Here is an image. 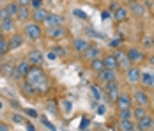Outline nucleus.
<instances>
[{
	"instance_id": "1",
	"label": "nucleus",
	"mask_w": 154,
	"mask_h": 131,
	"mask_svg": "<svg viewBox=\"0 0 154 131\" xmlns=\"http://www.w3.org/2000/svg\"><path fill=\"white\" fill-rule=\"evenodd\" d=\"M25 80L30 85H34V89L37 90V94H45L48 89H50V80H48L46 73L43 71L41 66H32L30 71L25 76Z\"/></svg>"
},
{
	"instance_id": "2",
	"label": "nucleus",
	"mask_w": 154,
	"mask_h": 131,
	"mask_svg": "<svg viewBox=\"0 0 154 131\" xmlns=\"http://www.w3.org/2000/svg\"><path fill=\"white\" fill-rule=\"evenodd\" d=\"M103 90L106 92V101L110 103H115L117 101V98H119V83H117V80H113V82H108L103 85Z\"/></svg>"
},
{
	"instance_id": "3",
	"label": "nucleus",
	"mask_w": 154,
	"mask_h": 131,
	"mask_svg": "<svg viewBox=\"0 0 154 131\" xmlns=\"http://www.w3.org/2000/svg\"><path fill=\"white\" fill-rule=\"evenodd\" d=\"M25 36H27L29 39H32V41L41 39V36H43L41 25L35 23V21H32V23H25Z\"/></svg>"
},
{
	"instance_id": "4",
	"label": "nucleus",
	"mask_w": 154,
	"mask_h": 131,
	"mask_svg": "<svg viewBox=\"0 0 154 131\" xmlns=\"http://www.w3.org/2000/svg\"><path fill=\"white\" fill-rule=\"evenodd\" d=\"M131 98L137 103V106H147L149 104V94L145 92V89H137Z\"/></svg>"
},
{
	"instance_id": "5",
	"label": "nucleus",
	"mask_w": 154,
	"mask_h": 131,
	"mask_svg": "<svg viewBox=\"0 0 154 131\" xmlns=\"http://www.w3.org/2000/svg\"><path fill=\"white\" fill-rule=\"evenodd\" d=\"M32 64L29 60H20L18 64H16V73H14V80H20V78H25L27 73L30 71Z\"/></svg>"
},
{
	"instance_id": "6",
	"label": "nucleus",
	"mask_w": 154,
	"mask_h": 131,
	"mask_svg": "<svg viewBox=\"0 0 154 131\" xmlns=\"http://www.w3.org/2000/svg\"><path fill=\"white\" fill-rule=\"evenodd\" d=\"M128 58L131 60V64H140V62H143L145 60V53L140 50V48H129L128 50Z\"/></svg>"
},
{
	"instance_id": "7",
	"label": "nucleus",
	"mask_w": 154,
	"mask_h": 131,
	"mask_svg": "<svg viewBox=\"0 0 154 131\" xmlns=\"http://www.w3.org/2000/svg\"><path fill=\"white\" fill-rule=\"evenodd\" d=\"M140 74H142V71L133 64V66L126 71V80H128L131 85H137V83H140Z\"/></svg>"
},
{
	"instance_id": "8",
	"label": "nucleus",
	"mask_w": 154,
	"mask_h": 131,
	"mask_svg": "<svg viewBox=\"0 0 154 131\" xmlns=\"http://www.w3.org/2000/svg\"><path fill=\"white\" fill-rule=\"evenodd\" d=\"M113 55L117 57V62H119V69H124V71H128V69L131 67V60L128 58V53H124L122 50H117Z\"/></svg>"
},
{
	"instance_id": "9",
	"label": "nucleus",
	"mask_w": 154,
	"mask_h": 131,
	"mask_svg": "<svg viewBox=\"0 0 154 131\" xmlns=\"http://www.w3.org/2000/svg\"><path fill=\"white\" fill-rule=\"evenodd\" d=\"M140 85L143 89H154V73L143 71L140 74Z\"/></svg>"
},
{
	"instance_id": "10",
	"label": "nucleus",
	"mask_w": 154,
	"mask_h": 131,
	"mask_svg": "<svg viewBox=\"0 0 154 131\" xmlns=\"http://www.w3.org/2000/svg\"><path fill=\"white\" fill-rule=\"evenodd\" d=\"M137 129H140V131L154 129V119H152V117H149V115L138 119V122H137Z\"/></svg>"
},
{
	"instance_id": "11",
	"label": "nucleus",
	"mask_w": 154,
	"mask_h": 131,
	"mask_svg": "<svg viewBox=\"0 0 154 131\" xmlns=\"http://www.w3.org/2000/svg\"><path fill=\"white\" fill-rule=\"evenodd\" d=\"M67 34V30L64 29V25H59V27H50L46 32V36L50 39H62L64 36Z\"/></svg>"
},
{
	"instance_id": "12",
	"label": "nucleus",
	"mask_w": 154,
	"mask_h": 131,
	"mask_svg": "<svg viewBox=\"0 0 154 131\" xmlns=\"http://www.w3.org/2000/svg\"><path fill=\"white\" fill-rule=\"evenodd\" d=\"M131 103H133V98L129 94H119L115 104H117L119 110H126V108H131Z\"/></svg>"
},
{
	"instance_id": "13",
	"label": "nucleus",
	"mask_w": 154,
	"mask_h": 131,
	"mask_svg": "<svg viewBox=\"0 0 154 131\" xmlns=\"http://www.w3.org/2000/svg\"><path fill=\"white\" fill-rule=\"evenodd\" d=\"M97 80H99V82H103V83L113 82V80H117V71H112V69H103L101 73H97Z\"/></svg>"
},
{
	"instance_id": "14",
	"label": "nucleus",
	"mask_w": 154,
	"mask_h": 131,
	"mask_svg": "<svg viewBox=\"0 0 154 131\" xmlns=\"http://www.w3.org/2000/svg\"><path fill=\"white\" fill-rule=\"evenodd\" d=\"M82 55H83V58H85V60H89V62H91V60H94V58H97L99 55H101V50H99L96 44H91V46H89V48H87Z\"/></svg>"
},
{
	"instance_id": "15",
	"label": "nucleus",
	"mask_w": 154,
	"mask_h": 131,
	"mask_svg": "<svg viewBox=\"0 0 154 131\" xmlns=\"http://www.w3.org/2000/svg\"><path fill=\"white\" fill-rule=\"evenodd\" d=\"M89 46H91V43H89L87 39H83V37H75V39H73V48H75V51H78L80 55H82Z\"/></svg>"
},
{
	"instance_id": "16",
	"label": "nucleus",
	"mask_w": 154,
	"mask_h": 131,
	"mask_svg": "<svg viewBox=\"0 0 154 131\" xmlns=\"http://www.w3.org/2000/svg\"><path fill=\"white\" fill-rule=\"evenodd\" d=\"M14 73H16V66L9 64V62H2L0 64V74L5 76V78H14Z\"/></svg>"
},
{
	"instance_id": "17",
	"label": "nucleus",
	"mask_w": 154,
	"mask_h": 131,
	"mask_svg": "<svg viewBox=\"0 0 154 131\" xmlns=\"http://www.w3.org/2000/svg\"><path fill=\"white\" fill-rule=\"evenodd\" d=\"M27 60L30 62L32 66H43L45 57H43V53H41L39 50H32L30 53H29V57H27Z\"/></svg>"
},
{
	"instance_id": "18",
	"label": "nucleus",
	"mask_w": 154,
	"mask_h": 131,
	"mask_svg": "<svg viewBox=\"0 0 154 131\" xmlns=\"http://www.w3.org/2000/svg\"><path fill=\"white\" fill-rule=\"evenodd\" d=\"M112 16H113V21H115V23H122V21L128 20V16H129V9L121 5V7H119V9H117Z\"/></svg>"
},
{
	"instance_id": "19",
	"label": "nucleus",
	"mask_w": 154,
	"mask_h": 131,
	"mask_svg": "<svg viewBox=\"0 0 154 131\" xmlns=\"http://www.w3.org/2000/svg\"><path fill=\"white\" fill-rule=\"evenodd\" d=\"M129 11H131L135 16L140 18V16L145 13V5H143L142 2H138V0H129Z\"/></svg>"
},
{
	"instance_id": "20",
	"label": "nucleus",
	"mask_w": 154,
	"mask_h": 131,
	"mask_svg": "<svg viewBox=\"0 0 154 131\" xmlns=\"http://www.w3.org/2000/svg\"><path fill=\"white\" fill-rule=\"evenodd\" d=\"M103 62H105V67H106V69H112V71H117V69H119V62H117V57H115L113 53L105 55V57H103Z\"/></svg>"
},
{
	"instance_id": "21",
	"label": "nucleus",
	"mask_w": 154,
	"mask_h": 131,
	"mask_svg": "<svg viewBox=\"0 0 154 131\" xmlns=\"http://www.w3.org/2000/svg\"><path fill=\"white\" fill-rule=\"evenodd\" d=\"M25 43V39H23V34H18V32H13V36H11V39H9V44H11V50H18V48H21Z\"/></svg>"
},
{
	"instance_id": "22",
	"label": "nucleus",
	"mask_w": 154,
	"mask_h": 131,
	"mask_svg": "<svg viewBox=\"0 0 154 131\" xmlns=\"http://www.w3.org/2000/svg\"><path fill=\"white\" fill-rule=\"evenodd\" d=\"M48 14H50V13H48L46 9H43V7H41V9H34V13H32V20H34L35 23H39V25H41V23H45V21H46Z\"/></svg>"
},
{
	"instance_id": "23",
	"label": "nucleus",
	"mask_w": 154,
	"mask_h": 131,
	"mask_svg": "<svg viewBox=\"0 0 154 131\" xmlns=\"http://www.w3.org/2000/svg\"><path fill=\"white\" fill-rule=\"evenodd\" d=\"M16 18H18L20 21L27 23V20H29V18H32L30 7H29V5H20V11H18V14H16Z\"/></svg>"
},
{
	"instance_id": "24",
	"label": "nucleus",
	"mask_w": 154,
	"mask_h": 131,
	"mask_svg": "<svg viewBox=\"0 0 154 131\" xmlns=\"http://www.w3.org/2000/svg\"><path fill=\"white\" fill-rule=\"evenodd\" d=\"M45 23L48 25V29H50V27H59V25H62V16H59V14H51V13H50Z\"/></svg>"
},
{
	"instance_id": "25",
	"label": "nucleus",
	"mask_w": 154,
	"mask_h": 131,
	"mask_svg": "<svg viewBox=\"0 0 154 131\" xmlns=\"http://www.w3.org/2000/svg\"><path fill=\"white\" fill-rule=\"evenodd\" d=\"M121 131H135L137 129V124L131 120V119H128V120H119V126H117Z\"/></svg>"
},
{
	"instance_id": "26",
	"label": "nucleus",
	"mask_w": 154,
	"mask_h": 131,
	"mask_svg": "<svg viewBox=\"0 0 154 131\" xmlns=\"http://www.w3.org/2000/svg\"><path fill=\"white\" fill-rule=\"evenodd\" d=\"M91 69H92L94 73L97 74V73H101L103 69H106L105 67V62H103V58H94V60H91Z\"/></svg>"
},
{
	"instance_id": "27",
	"label": "nucleus",
	"mask_w": 154,
	"mask_h": 131,
	"mask_svg": "<svg viewBox=\"0 0 154 131\" xmlns=\"http://www.w3.org/2000/svg\"><path fill=\"white\" fill-rule=\"evenodd\" d=\"M2 23V32H14L16 29V23L13 18H9V20H4V21H0Z\"/></svg>"
},
{
	"instance_id": "28",
	"label": "nucleus",
	"mask_w": 154,
	"mask_h": 131,
	"mask_svg": "<svg viewBox=\"0 0 154 131\" xmlns=\"http://www.w3.org/2000/svg\"><path fill=\"white\" fill-rule=\"evenodd\" d=\"M21 90H23V94H27V96H34V94H37V90L34 89V85H30L27 80L21 83Z\"/></svg>"
},
{
	"instance_id": "29",
	"label": "nucleus",
	"mask_w": 154,
	"mask_h": 131,
	"mask_svg": "<svg viewBox=\"0 0 154 131\" xmlns=\"http://www.w3.org/2000/svg\"><path fill=\"white\" fill-rule=\"evenodd\" d=\"M147 115V110H145V106H135L133 108V117L138 120V119H142V117Z\"/></svg>"
},
{
	"instance_id": "30",
	"label": "nucleus",
	"mask_w": 154,
	"mask_h": 131,
	"mask_svg": "<svg viewBox=\"0 0 154 131\" xmlns=\"http://www.w3.org/2000/svg\"><path fill=\"white\" fill-rule=\"evenodd\" d=\"M5 9L9 11V14L11 16H16L18 14V11H20V4H18V2H9V4L5 5Z\"/></svg>"
},
{
	"instance_id": "31",
	"label": "nucleus",
	"mask_w": 154,
	"mask_h": 131,
	"mask_svg": "<svg viewBox=\"0 0 154 131\" xmlns=\"http://www.w3.org/2000/svg\"><path fill=\"white\" fill-rule=\"evenodd\" d=\"M128 119H133V110L131 108L119 110V120H128Z\"/></svg>"
},
{
	"instance_id": "32",
	"label": "nucleus",
	"mask_w": 154,
	"mask_h": 131,
	"mask_svg": "<svg viewBox=\"0 0 154 131\" xmlns=\"http://www.w3.org/2000/svg\"><path fill=\"white\" fill-rule=\"evenodd\" d=\"M9 50H11V44H9V39L2 37V39H0V53H2V55H5V53H7Z\"/></svg>"
},
{
	"instance_id": "33",
	"label": "nucleus",
	"mask_w": 154,
	"mask_h": 131,
	"mask_svg": "<svg viewBox=\"0 0 154 131\" xmlns=\"http://www.w3.org/2000/svg\"><path fill=\"white\" fill-rule=\"evenodd\" d=\"M91 92L94 94V98H96L97 101H101V99H106V98H105V94H103V90H101V89H97L96 85H91Z\"/></svg>"
},
{
	"instance_id": "34",
	"label": "nucleus",
	"mask_w": 154,
	"mask_h": 131,
	"mask_svg": "<svg viewBox=\"0 0 154 131\" xmlns=\"http://www.w3.org/2000/svg\"><path fill=\"white\" fill-rule=\"evenodd\" d=\"M142 44H143V48H151V46H154L152 36H145V37L142 39Z\"/></svg>"
},
{
	"instance_id": "35",
	"label": "nucleus",
	"mask_w": 154,
	"mask_h": 131,
	"mask_svg": "<svg viewBox=\"0 0 154 131\" xmlns=\"http://www.w3.org/2000/svg\"><path fill=\"white\" fill-rule=\"evenodd\" d=\"M9 18H13V16L9 14V11L5 9V5H4V7H0V21H4V20H9Z\"/></svg>"
},
{
	"instance_id": "36",
	"label": "nucleus",
	"mask_w": 154,
	"mask_h": 131,
	"mask_svg": "<svg viewBox=\"0 0 154 131\" xmlns=\"http://www.w3.org/2000/svg\"><path fill=\"white\" fill-rule=\"evenodd\" d=\"M73 14L76 16V18H80V20H87V18H89L87 13H85V11H82V9H75V11H73Z\"/></svg>"
},
{
	"instance_id": "37",
	"label": "nucleus",
	"mask_w": 154,
	"mask_h": 131,
	"mask_svg": "<svg viewBox=\"0 0 154 131\" xmlns=\"http://www.w3.org/2000/svg\"><path fill=\"white\" fill-rule=\"evenodd\" d=\"M110 46L119 50V48L122 46V39H121V37H115V39H112V41H110Z\"/></svg>"
},
{
	"instance_id": "38",
	"label": "nucleus",
	"mask_w": 154,
	"mask_h": 131,
	"mask_svg": "<svg viewBox=\"0 0 154 131\" xmlns=\"http://www.w3.org/2000/svg\"><path fill=\"white\" fill-rule=\"evenodd\" d=\"M46 110L50 112V114H53V115H55V114H57V104H55L53 101H48L46 103Z\"/></svg>"
},
{
	"instance_id": "39",
	"label": "nucleus",
	"mask_w": 154,
	"mask_h": 131,
	"mask_svg": "<svg viewBox=\"0 0 154 131\" xmlns=\"http://www.w3.org/2000/svg\"><path fill=\"white\" fill-rule=\"evenodd\" d=\"M41 122H43V124H45V126H46V128H48L50 131H55V126H53V124H51V122L48 120L46 117H41Z\"/></svg>"
},
{
	"instance_id": "40",
	"label": "nucleus",
	"mask_w": 154,
	"mask_h": 131,
	"mask_svg": "<svg viewBox=\"0 0 154 131\" xmlns=\"http://www.w3.org/2000/svg\"><path fill=\"white\" fill-rule=\"evenodd\" d=\"M53 51L57 53V57H66V50H64L62 46H55V48H53Z\"/></svg>"
},
{
	"instance_id": "41",
	"label": "nucleus",
	"mask_w": 154,
	"mask_h": 131,
	"mask_svg": "<svg viewBox=\"0 0 154 131\" xmlns=\"http://www.w3.org/2000/svg\"><path fill=\"white\" fill-rule=\"evenodd\" d=\"M30 7H34V9H41V7H43V0H30Z\"/></svg>"
},
{
	"instance_id": "42",
	"label": "nucleus",
	"mask_w": 154,
	"mask_h": 131,
	"mask_svg": "<svg viewBox=\"0 0 154 131\" xmlns=\"http://www.w3.org/2000/svg\"><path fill=\"white\" fill-rule=\"evenodd\" d=\"M13 122H16V124H21V122H25V119H23L21 115H18V114H16V115H13Z\"/></svg>"
},
{
	"instance_id": "43",
	"label": "nucleus",
	"mask_w": 154,
	"mask_h": 131,
	"mask_svg": "<svg viewBox=\"0 0 154 131\" xmlns=\"http://www.w3.org/2000/svg\"><path fill=\"white\" fill-rule=\"evenodd\" d=\"M25 114H27L29 117H32V119H35V117H37V112H35V110H32V108H27V110H25Z\"/></svg>"
},
{
	"instance_id": "44",
	"label": "nucleus",
	"mask_w": 154,
	"mask_h": 131,
	"mask_svg": "<svg viewBox=\"0 0 154 131\" xmlns=\"http://www.w3.org/2000/svg\"><path fill=\"white\" fill-rule=\"evenodd\" d=\"M105 112H106V106L99 103V104H97V114H99V115H105Z\"/></svg>"
},
{
	"instance_id": "45",
	"label": "nucleus",
	"mask_w": 154,
	"mask_h": 131,
	"mask_svg": "<svg viewBox=\"0 0 154 131\" xmlns=\"http://www.w3.org/2000/svg\"><path fill=\"white\" fill-rule=\"evenodd\" d=\"M64 108H66L67 112H71V108H73V104H71V101H64Z\"/></svg>"
},
{
	"instance_id": "46",
	"label": "nucleus",
	"mask_w": 154,
	"mask_h": 131,
	"mask_svg": "<svg viewBox=\"0 0 154 131\" xmlns=\"http://www.w3.org/2000/svg\"><path fill=\"white\" fill-rule=\"evenodd\" d=\"M48 58H50V60H55V58H57V53H55V51L51 50V51L48 53Z\"/></svg>"
},
{
	"instance_id": "47",
	"label": "nucleus",
	"mask_w": 154,
	"mask_h": 131,
	"mask_svg": "<svg viewBox=\"0 0 154 131\" xmlns=\"http://www.w3.org/2000/svg\"><path fill=\"white\" fill-rule=\"evenodd\" d=\"M80 126H82V129H87V126H89V120H87V119H83Z\"/></svg>"
},
{
	"instance_id": "48",
	"label": "nucleus",
	"mask_w": 154,
	"mask_h": 131,
	"mask_svg": "<svg viewBox=\"0 0 154 131\" xmlns=\"http://www.w3.org/2000/svg\"><path fill=\"white\" fill-rule=\"evenodd\" d=\"M20 5H30V0H16Z\"/></svg>"
},
{
	"instance_id": "49",
	"label": "nucleus",
	"mask_w": 154,
	"mask_h": 131,
	"mask_svg": "<svg viewBox=\"0 0 154 131\" xmlns=\"http://www.w3.org/2000/svg\"><path fill=\"white\" fill-rule=\"evenodd\" d=\"M0 131H9V126L4 124V122H0Z\"/></svg>"
},
{
	"instance_id": "50",
	"label": "nucleus",
	"mask_w": 154,
	"mask_h": 131,
	"mask_svg": "<svg viewBox=\"0 0 154 131\" xmlns=\"http://www.w3.org/2000/svg\"><path fill=\"white\" fill-rule=\"evenodd\" d=\"M25 124H27V129H29V131H35V129H34V126H32L30 122H25Z\"/></svg>"
},
{
	"instance_id": "51",
	"label": "nucleus",
	"mask_w": 154,
	"mask_h": 131,
	"mask_svg": "<svg viewBox=\"0 0 154 131\" xmlns=\"http://www.w3.org/2000/svg\"><path fill=\"white\" fill-rule=\"evenodd\" d=\"M149 62H151V64L154 66V55H152V57H149Z\"/></svg>"
},
{
	"instance_id": "52",
	"label": "nucleus",
	"mask_w": 154,
	"mask_h": 131,
	"mask_svg": "<svg viewBox=\"0 0 154 131\" xmlns=\"http://www.w3.org/2000/svg\"><path fill=\"white\" fill-rule=\"evenodd\" d=\"M2 57H4V55H2V53H0V64H2Z\"/></svg>"
},
{
	"instance_id": "53",
	"label": "nucleus",
	"mask_w": 154,
	"mask_h": 131,
	"mask_svg": "<svg viewBox=\"0 0 154 131\" xmlns=\"http://www.w3.org/2000/svg\"><path fill=\"white\" fill-rule=\"evenodd\" d=\"M2 37H4V36H2V32H0V39H2Z\"/></svg>"
},
{
	"instance_id": "54",
	"label": "nucleus",
	"mask_w": 154,
	"mask_h": 131,
	"mask_svg": "<svg viewBox=\"0 0 154 131\" xmlns=\"http://www.w3.org/2000/svg\"><path fill=\"white\" fill-rule=\"evenodd\" d=\"M0 32H2V23H0Z\"/></svg>"
},
{
	"instance_id": "55",
	"label": "nucleus",
	"mask_w": 154,
	"mask_h": 131,
	"mask_svg": "<svg viewBox=\"0 0 154 131\" xmlns=\"http://www.w3.org/2000/svg\"><path fill=\"white\" fill-rule=\"evenodd\" d=\"M0 108H2V101H0Z\"/></svg>"
},
{
	"instance_id": "56",
	"label": "nucleus",
	"mask_w": 154,
	"mask_h": 131,
	"mask_svg": "<svg viewBox=\"0 0 154 131\" xmlns=\"http://www.w3.org/2000/svg\"><path fill=\"white\" fill-rule=\"evenodd\" d=\"M152 39H154V34H152Z\"/></svg>"
},
{
	"instance_id": "57",
	"label": "nucleus",
	"mask_w": 154,
	"mask_h": 131,
	"mask_svg": "<svg viewBox=\"0 0 154 131\" xmlns=\"http://www.w3.org/2000/svg\"><path fill=\"white\" fill-rule=\"evenodd\" d=\"M0 2H2V0H0Z\"/></svg>"
}]
</instances>
